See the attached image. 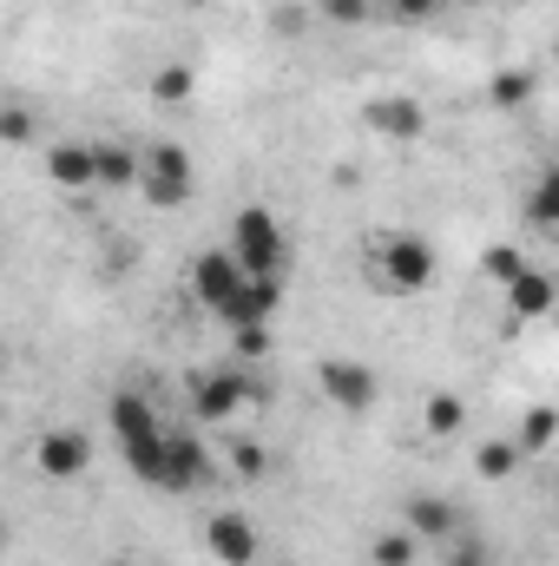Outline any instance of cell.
<instances>
[{
  "label": "cell",
  "mask_w": 559,
  "mask_h": 566,
  "mask_svg": "<svg viewBox=\"0 0 559 566\" xmlns=\"http://www.w3.org/2000/svg\"><path fill=\"white\" fill-rule=\"evenodd\" d=\"M184 389H191V416L198 422H231L244 402H264V382L244 376V369H191Z\"/></svg>",
  "instance_id": "obj_1"
},
{
  "label": "cell",
  "mask_w": 559,
  "mask_h": 566,
  "mask_svg": "<svg viewBox=\"0 0 559 566\" xmlns=\"http://www.w3.org/2000/svg\"><path fill=\"white\" fill-rule=\"evenodd\" d=\"M139 191H145V205H158V211H178V205H191V191H198V171H191V151H184L178 139H158V145H145Z\"/></svg>",
  "instance_id": "obj_2"
},
{
  "label": "cell",
  "mask_w": 559,
  "mask_h": 566,
  "mask_svg": "<svg viewBox=\"0 0 559 566\" xmlns=\"http://www.w3.org/2000/svg\"><path fill=\"white\" fill-rule=\"evenodd\" d=\"M376 277L389 296H415L434 283V244L415 238V231H389L382 244H376Z\"/></svg>",
  "instance_id": "obj_3"
},
{
  "label": "cell",
  "mask_w": 559,
  "mask_h": 566,
  "mask_svg": "<svg viewBox=\"0 0 559 566\" xmlns=\"http://www.w3.org/2000/svg\"><path fill=\"white\" fill-rule=\"evenodd\" d=\"M231 251H238V264H244L251 277H283V224H277V211L244 205V211L231 218Z\"/></svg>",
  "instance_id": "obj_4"
},
{
  "label": "cell",
  "mask_w": 559,
  "mask_h": 566,
  "mask_svg": "<svg viewBox=\"0 0 559 566\" xmlns=\"http://www.w3.org/2000/svg\"><path fill=\"white\" fill-rule=\"evenodd\" d=\"M316 389H323L342 416H369V409H376V396H382L376 369H369V363H356V356H329V363H316Z\"/></svg>",
  "instance_id": "obj_5"
},
{
  "label": "cell",
  "mask_w": 559,
  "mask_h": 566,
  "mask_svg": "<svg viewBox=\"0 0 559 566\" xmlns=\"http://www.w3.org/2000/svg\"><path fill=\"white\" fill-rule=\"evenodd\" d=\"M244 283H251V271L238 264V251H204V258L191 264V296H198L211 316H224V310L238 303Z\"/></svg>",
  "instance_id": "obj_6"
},
{
  "label": "cell",
  "mask_w": 559,
  "mask_h": 566,
  "mask_svg": "<svg viewBox=\"0 0 559 566\" xmlns=\"http://www.w3.org/2000/svg\"><path fill=\"white\" fill-rule=\"evenodd\" d=\"M33 461H40V474L73 481V474L93 468V434H86V428H46L40 448H33Z\"/></svg>",
  "instance_id": "obj_7"
},
{
  "label": "cell",
  "mask_w": 559,
  "mask_h": 566,
  "mask_svg": "<svg viewBox=\"0 0 559 566\" xmlns=\"http://www.w3.org/2000/svg\"><path fill=\"white\" fill-rule=\"evenodd\" d=\"M402 527L415 534L421 547L461 541V507H454L447 494H409V507H402Z\"/></svg>",
  "instance_id": "obj_8"
},
{
  "label": "cell",
  "mask_w": 559,
  "mask_h": 566,
  "mask_svg": "<svg viewBox=\"0 0 559 566\" xmlns=\"http://www.w3.org/2000/svg\"><path fill=\"white\" fill-rule=\"evenodd\" d=\"M362 119H369L382 139H421V133H428V106H421L415 93H382V99L362 106Z\"/></svg>",
  "instance_id": "obj_9"
},
{
  "label": "cell",
  "mask_w": 559,
  "mask_h": 566,
  "mask_svg": "<svg viewBox=\"0 0 559 566\" xmlns=\"http://www.w3.org/2000/svg\"><path fill=\"white\" fill-rule=\"evenodd\" d=\"M204 547L224 566H251L257 560V527H251V514H231V507L211 514V521H204Z\"/></svg>",
  "instance_id": "obj_10"
},
{
  "label": "cell",
  "mask_w": 559,
  "mask_h": 566,
  "mask_svg": "<svg viewBox=\"0 0 559 566\" xmlns=\"http://www.w3.org/2000/svg\"><path fill=\"white\" fill-rule=\"evenodd\" d=\"M106 422H113V441H119V448L165 434V422H158V402H151V396H139V389H119V396H113V409H106Z\"/></svg>",
  "instance_id": "obj_11"
},
{
  "label": "cell",
  "mask_w": 559,
  "mask_h": 566,
  "mask_svg": "<svg viewBox=\"0 0 559 566\" xmlns=\"http://www.w3.org/2000/svg\"><path fill=\"white\" fill-rule=\"evenodd\" d=\"M126 468L139 474L145 488H158V494H178V461H171V428H165V434H151V441H133V448H126Z\"/></svg>",
  "instance_id": "obj_12"
},
{
  "label": "cell",
  "mask_w": 559,
  "mask_h": 566,
  "mask_svg": "<svg viewBox=\"0 0 559 566\" xmlns=\"http://www.w3.org/2000/svg\"><path fill=\"white\" fill-rule=\"evenodd\" d=\"M283 303V277H251L244 290H238V303L224 310V323L231 329H257V323H271Z\"/></svg>",
  "instance_id": "obj_13"
},
{
  "label": "cell",
  "mask_w": 559,
  "mask_h": 566,
  "mask_svg": "<svg viewBox=\"0 0 559 566\" xmlns=\"http://www.w3.org/2000/svg\"><path fill=\"white\" fill-rule=\"evenodd\" d=\"M553 303H559V283L547 277V271H534V264L507 283V310H514L520 323H540V316H553Z\"/></svg>",
  "instance_id": "obj_14"
},
{
  "label": "cell",
  "mask_w": 559,
  "mask_h": 566,
  "mask_svg": "<svg viewBox=\"0 0 559 566\" xmlns=\"http://www.w3.org/2000/svg\"><path fill=\"white\" fill-rule=\"evenodd\" d=\"M46 178H53L60 191H86V185H99V158H93V145H53V151H46Z\"/></svg>",
  "instance_id": "obj_15"
},
{
  "label": "cell",
  "mask_w": 559,
  "mask_h": 566,
  "mask_svg": "<svg viewBox=\"0 0 559 566\" xmlns=\"http://www.w3.org/2000/svg\"><path fill=\"white\" fill-rule=\"evenodd\" d=\"M171 461H178V494H191L198 481H211V454L191 428H171Z\"/></svg>",
  "instance_id": "obj_16"
},
{
  "label": "cell",
  "mask_w": 559,
  "mask_h": 566,
  "mask_svg": "<svg viewBox=\"0 0 559 566\" xmlns=\"http://www.w3.org/2000/svg\"><path fill=\"white\" fill-rule=\"evenodd\" d=\"M461 422H467V402H461L454 389H434V396L421 402V428H428L434 441H447V434H461Z\"/></svg>",
  "instance_id": "obj_17"
},
{
  "label": "cell",
  "mask_w": 559,
  "mask_h": 566,
  "mask_svg": "<svg viewBox=\"0 0 559 566\" xmlns=\"http://www.w3.org/2000/svg\"><path fill=\"white\" fill-rule=\"evenodd\" d=\"M93 158H99V185H139L145 171V151L133 145H93Z\"/></svg>",
  "instance_id": "obj_18"
},
{
  "label": "cell",
  "mask_w": 559,
  "mask_h": 566,
  "mask_svg": "<svg viewBox=\"0 0 559 566\" xmlns=\"http://www.w3.org/2000/svg\"><path fill=\"white\" fill-rule=\"evenodd\" d=\"M487 99H494L500 113H520V106L534 99V73H527V66H500V73L487 80Z\"/></svg>",
  "instance_id": "obj_19"
},
{
  "label": "cell",
  "mask_w": 559,
  "mask_h": 566,
  "mask_svg": "<svg viewBox=\"0 0 559 566\" xmlns=\"http://www.w3.org/2000/svg\"><path fill=\"white\" fill-rule=\"evenodd\" d=\"M520 461H527V454H520V441H514V434H507V441H481V448H474V474H481V481H507Z\"/></svg>",
  "instance_id": "obj_20"
},
{
  "label": "cell",
  "mask_w": 559,
  "mask_h": 566,
  "mask_svg": "<svg viewBox=\"0 0 559 566\" xmlns=\"http://www.w3.org/2000/svg\"><path fill=\"white\" fill-rule=\"evenodd\" d=\"M514 441H520V454L553 448V441H559V409H547V402H540V409H527V416H520V428H514Z\"/></svg>",
  "instance_id": "obj_21"
},
{
  "label": "cell",
  "mask_w": 559,
  "mask_h": 566,
  "mask_svg": "<svg viewBox=\"0 0 559 566\" xmlns=\"http://www.w3.org/2000/svg\"><path fill=\"white\" fill-rule=\"evenodd\" d=\"M369 560H376V566H415L421 560V541L409 534V527H389V534H376V541H369Z\"/></svg>",
  "instance_id": "obj_22"
},
{
  "label": "cell",
  "mask_w": 559,
  "mask_h": 566,
  "mask_svg": "<svg viewBox=\"0 0 559 566\" xmlns=\"http://www.w3.org/2000/svg\"><path fill=\"white\" fill-rule=\"evenodd\" d=\"M527 218H534L540 231H553V238H559V165L540 171V185H534V198H527Z\"/></svg>",
  "instance_id": "obj_23"
},
{
  "label": "cell",
  "mask_w": 559,
  "mask_h": 566,
  "mask_svg": "<svg viewBox=\"0 0 559 566\" xmlns=\"http://www.w3.org/2000/svg\"><path fill=\"white\" fill-rule=\"evenodd\" d=\"M191 86H198V73H191L184 60H171V66H158V73H151V99H158V106H184V99H191Z\"/></svg>",
  "instance_id": "obj_24"
},
{
  "label": "cell",
  "mask_w": 559,
  "mask_h": 566,
  "mask_svg": "<svg viewBox=\"0 0 559 566\" xmlns=\"http://www.w3.org/2000/svg\"><path fill=\"white\" fill-rule=\"evenodd\" d=\"M231 468H238V481H264V474H271L264 441H257V434H231Z\"/></svg>",
  "instance_id": "obj_25"
},
{
  "label": "cell",
  "mask_w": 559,
  "mask_h": 566,
  "mask_svg": "<svg viewBox=\"0 0 559 566\" xmlns=\"http://www.w3.org/2000/svg\"><path fill=\"white\" fill-rule=\"evenodd\" d=\"M481 271H487L494 283H514L520 271H527V258H520L514 244H487V251H481Z\"/></svg>",
  "instance_id": "obj_26"
},
{
  "label": "cell",
  "mask_w": 559,
  "mask_h": 566,
  "mask_svg": "<svg viewBox=\"0 0 559 566\" xmlns=\"http://www.w3.org/2000/svg\"><path fill=\"white\" fill-rule=\"evenodd\" d=\"M316 13H323L329 27H362V20H369V0H316Z\"/></svg>",
  "instance_id": "obj_27"
},
{
  "label": "cell",
  "mask_w": 559,
  "mask_h": 566,
  "mask_svg": "<svg viewBox=\"0 0 559 566\" xmlns=\"http://www.w3.org/2000/svg\"><path fill=\"white\" fill-rule=\"evenodd\" d=\"M231 343H238L244 363H257V356H271V323H257V329H231Z\"/></svg>",
  "instance_id": "obj_28"
},
{
  "label": "cell",
  "mask_w": 559,
  "mask_h": 566,
  "mask_svg": "<svg viewBox=\"0 0 559 566\" xmlns=\"http://www.w3.org/2000/svg\"><path fill=\"white\" fill-rule=\"evenodd\" d=\"M0 133H7V145H27L33 139V113H27V106H7V113H0Z\"/></svg>",
  "instance_id": "obj_29"
},
{
  "label": "cell",
  "mask_w": 559,
  "mask_h": 566,
  "mask_svg": "<svg viewBox=\"0 0 559 566\" xmlns=\"http://www.w3.org/2000/svg\"><path fill=\"white\" fill-rule=\"evenodd\" d=\"M447 566H494V554H487L481 541H467V534H461V541L447 547Z\"/></svg>",
  "instance_id": "obj_30"
},
{
  "label": "cell",
  "mask_w": 559,
  "mask_h": 566,
  "mask_svg": "<svg viewBox=\"0 0 559 566\" xmlns=\"http://www.w3.org/2000/svg\"><path fill=\"white\" fill-rule=\"evenodd\" d=\"M395 7V20H434L441 13V0H389Z\"/></svg>",
  "instance_id": "obj_31"
},
{
  "label": "cell",
  "mask_w": 559,
  "mask_h": 566,
  "mask_svg": "<svg viewBox=\"0 0 559 566\" xmlns=\"http://www.w3.org/2000/svg\"><path fill=\"white\" fill-rule=\"evenodd\" d=\"M184 7H204V0H184Z\"/></svg>",
  "instance_id": "obj_32"
},
{
  "label": "cell",
  "mask_w": 559,
  "mask_h": 566,
  "mask_svg": "<svg viewBox=\"0 0 559 566\" xmlns=\"http://www.w3.org/2000/svg\"><path fill=\"white\" fill-rule=\"evenodd\" d=\"M106 566H126V560H106Z\"/></svg>",
  "instance_id": "obj_33"
}]
</instances>
